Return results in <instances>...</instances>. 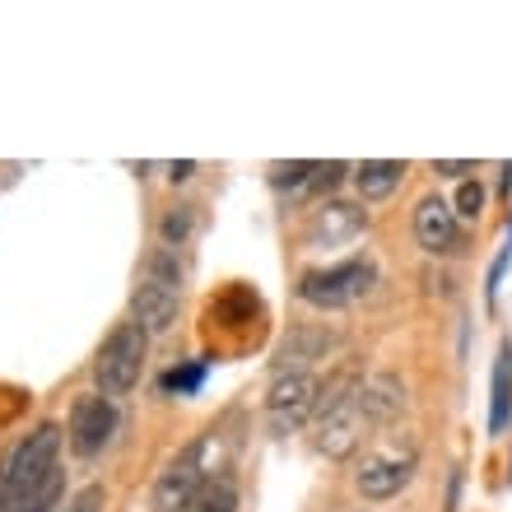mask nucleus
Here are the masks:
<instances>
[{
    "label": "nucleus",
    "mask_w": 512,
    "mask_h": 512,
    "mask_svg": "<svg viewBox=\"0 0 512 512\" xmlns=\"http://www.w3.org/2000/svg\"><path fill=\"white\" fill-rule=\"evenodd\" d=\"M56 457H61V429L56 424H38L33 433H24L10 447V457L0 461V512H14L33 489L47 485L61 471Z\"/></svg>",
    "instance_id": "obj_1"
},
{
    "label": "nucleus",
    "mask_w": 512,
    "mask_h": 512,
    "mask_svg": "<svg viewBox=\"0 0 512 512\" xmlns=\"http://www.w3.org/2000/svg\"><path fill=\"white\" fill-rule=\"evenodd\" d=\"M177 303H182V270H177V256L168 247H154V252L140 261V280H135L131 294V322L145 331V336H163L173 331L177 322Z\"/></svg>",
    "instance_id": "obj_2"
},
{
    "label": "nucleus",
    "mask_w": 512,
    "mask_h": 512,
    "mask_svg": "<svg viewBox=\"0 0 512 512\" xmlns=\"http://www.w3.org/2000/svg\"><path fill=\"white\" fill-rule=\"evenodd\" d=\"M364 387L354 378H340L331 387H322V401H317V447L326 457H350L359 438H364Z\"/></svg>",
    "instance_id": "obj_3"
},
{
    "label": "nucleus",
    "mask_w": 512,
    "mask_h": 512,
    "mask_svg": "<svg viewBox=\"0 0 512 512\" xmlns=\"http://www.w3.org/2000/svg\"><path fill=\"white\" fill-rule=\"evenodd\" d=\"M145 350H149V336L135 322H117L108 331V340L98 345V359H94V382L108 401L135 391V382L145 373Z\"/></svg>",
    "instance_id": "obj_4"
},
{
    "label": "nucleus",
    "mask_w": 512,
    "mask_h": 512,
    "mask_svg": "<svg viewBox=\"0 0 512 512\" xmlns=\"http://www.w3.org/2000/svg\"><path fill=\"white\" fill-rule=\"evenodd\" d=\"M378 280V270L368 256H354V261H340L331 270H308L298 280V298L312 303V308H345L354 298L368 294V284Z\"/></svg>",
    "instance_id": "obj_5"
},
{
    "label": "nucleus",
    "mask_w": 512,
    "mask_h": 512,
    "mask_svg": "<svg viewBox=\"0 0 512 512\" xmlns=\"http://www.w3.org/2000/svg\"><path fill=\"white\" fill-rule=\"evenodd\" d=\"M317 401H322V382L312 373H280L266 396V429L275 438H289L317 415Z\"/></svg>",
    "instance_id": "obj_6"
},
{
    "label": "nucleus",
    "mask_w": 512,
    "mask_h": 512,
    "mask_svg": "<svg viewBox=\"0 0 512 512\" xmlns=\"http://www.w3.org/2000/svg\"><path fill=\"white\" fill-rule=\"evenodd\" d=\"M205 457H210V438H196L163 466L154 480V512H187L191 494L205 480Z\"/></svg>",
    "instance_id": "obj_7"
},
{
    "label": "nucleus",
    "mask_w": 512,
    "mask_h": 512,
    "mask_svg": "<svg viewBox=\"0 0 512 512\" xmlns=\"http://www.w3.org/2000/svg\"><path fill=\"white\" fill-rule=\"evenodd\" d=\"M122 429V415H117V401H108L103 391L94 396H80V401L70 405V424H66V438L70 447L80 452V457H98L103 447H112Z\"/></svg>",
    "instance_id": "obj_8"
},
{
    "label": "nucleus",
    "mask_w": 512,
    "mask_h": 512,
    "mask_svg": "<svg viewBox=\"0 0 512 512\" xmlns=\"http://www.w3.org/2000/svg\"><path fill=\"white\" fill-rule=\"evenodd\" d=\"M410 475H415V452H410V447H405V452H373V457L359 466L354 485H359L364 499L382 503V499H396V494L410 485Z\"/></svg>",
    "instance_id": "obj_9"
},
{
    "label": "nucleus",
    "mask_w": 512,
    "mask_h": 512,
    "mask_svg": "<svg viewBox=\"0 0 512 512\" xmlns=\"http://www.w3.org/2000/svg\"><path fill=\"white\" fill-rule=\"evenodd\" d=\"M415 238L429 256L457 252L461 219H457V210H452V201H443V196H424V201L415 205Z\"/></svg>",
    "instance_id": "obj_10"
},
{
    "label": "nucleus",
    "mask_w": 512,
    "mask_h": 512,
    "mask_svg": "<svg viewBox=\"0 0 512 512\" xmlns=\"http://www.w3.org/2000/svg\"><path fill=\"white\" fill-rule=\"evenodd\" d=\"M359 229H364V210H359V205L326 201L322 210H312L308 229H303V243L308 247H340V243H350Z\"/></svg>",
    "instance_id": "obj_11"
},
{
    "label": "nucleus",
    "mask_w": 512,
    "mask_h": 512,
    "mask_svg": "<svg viewBox=\"0 0 512 512\" xmlns=\"http://www.w3.org/2000/svg\"><path fill=\"white\" fill-rule=\"evenodd\" d=\"M331 345H336V336H331L326 326H298V331H289V340L280 345L275 368H280V373H303V364L322 359Z\"/></svg>",
    "instance_id": "obj_12"
},
{
    "label": "nucleus",
    "mask_w": 512,
    "mask_h": 512,
    "mask_svg": "<svg viewBox=\"0 0 512 512\" xmlns=\"http://www.w3.org/2000/svg\"><path fill=\"white\" fill-rule=\"evenodd\" d=\"M401 177H405V163L396 159H368L354 168V187H359V196L364 201H387L391 191L401 187Z\"/></svg>",
    "instance_id": "obj_13"
},
{
    "label": "nucleus",
    "mask_w": 512,
    "mask_h": 512,
    "mask_svg": "<svg viewBox=\"0 0 512 512\" xmlns=\"http://www.w3.org/2000/svg\"><path fill=\"white\" fill-rule=\"evenodd\" d=\"M512 424V345L503 340L494 359V391H489V433H503Z\"/></svg>",
    "instance_id": "obj_14"
},
{
    "label": "nucleus",
    "mask_w": 512,
    "mask_h": 512,
    "mask_svg": "<svg viewBox=\"0 0 512 512\" xmlns=\"http://www.w3.org/2000/svg\"><path fill=\"white\" fill-rule=\"evenodd\" d=\"M187 512H238V485H233V475H205L201 489L191 494Z\"/></svg>",
    "instance_id": "obj_15"
},
{
    "label": "nucleus",
    "mask_w": 512,
    "mask_h": 512,
    "mask_svg": "<svg viewBox=\"0 0 512 512\" xmlns=\"http://www.w3.org/2000/svg\"><path fill=\"white\" fill-rule=\"evenodd\" d=\"M396 410H401V387H396V378L364 382V415L368 419H391Z\"/></svg>",
    "instance_id": "obj_16"
},
{
    "label": "nucleus",
    "mask_w": 512,
    "mask_h": 512,
    "mask_svg": "<svg viewBox=\"0 0 512 512\" xmlns=\"http://www.w3.org/2000/svg\"><path fill=\"white\" fill-rule=\"evenodd\" d=\"M312 177H317V163H275L270 168V187L275 191H303V187H312Z\"/></svg>",
    "instance_id": "obj_17"
},
{
    "label": "nucleus",
    "mask_w": 512,
    "mask_h": 512,
    "mask_svg": "<svg viewBox=\"0 0 512 512\" xmlns=\"http://www.w3.org/2000/svg\"><path fill=\"white\" fill-rule=\"evenodd\" d=\"M191 229H196V210H191V205H173L159 224V233H163V243L168 247H182L191 238Z\"/></svg>",
    "instance_id": "obj_18"
},
{
    "label": "nucleus",
    "mask_w": 512,
    "mask_h": 512,
    "mask_svg": "<svg viewBox=\"0 0 512 512\" xmlns=\"http://www.w3.org/2000/svg\"><path fill=\"white\" fill-rule=\"evenodd\" d=\"M61 494H66V475L56 471L52 480H47V485H42V489H33V494H28V499L19 503V508H14V512H56V503H61Z\"/></svg>",
    "instance_id": "obj_19"
},
{
    "label": "nucleus",
    "mask_w": 512,
    "mask_h": 512,
    "mask_svg": "<svg viewBox=\"0 0 512 512\" xmlns=\"http://www.w3.org/2000/svg\"><path fill=\"white\" fill-rule=\"evenodd\" d=\"M205 382V359H196V364H182V368H173V373H163V391L168 396H191V391Z\"/></svg>",
    "instance_id": "obj_20"
},
{
    "label": "nucleus",
    "mask_w": 512,
    "mask_h": 512,
    "mask_svg": "<svg viewBox=\"0 0 512 512\" xmlns=\"http://www.w3.org/2000/svg\"><path fill=\"white\" fill-rule=\"evenodd\" d=\"M508 266H512V224H508V238H503L499 256H494V266H489V280H485V303H494V298H499V289H503V275H508Z\"/></svg>",
    "instance_id": "obj_21"
},
{
    "label": "nucleus",
    "mask_w": 512,
    "mask_h": 512,
    "mask_svg": "<svg viewBox=\"0 0 512 512\" xmlns=\"http://www.w3.org/2000/svg\"><path fill=\"white\" fill-rule=\"evenodd\" d=\"M452 210H457V219H480V210H485V187H480V182H461Z\"/></svg>",
    "instance_id": "obj_22"
},
{
    "label": "nucleus",
    "mask_w": 512,
    "mask_h": 512,
    "mask_svg": "<svg viewBox=\"0 0 512 512\" xmlns=\"http://www.w3.org/2000/svg\"><path fill=\"white\" fill-rule=\"evenodd\" d=\"M61 512H103V485H84Z\"/></svg>",
    "instance_id": "obj_23"
},
{
    "label": "nucleus",
    "mask_w": 512,
    "mask_h": 512,
    "mask_svg": "<svg viewBox=\"0 0 512 512\" xmlns=\"http://www.w3.org/2000/svg\"><path fill=\"white\" fill-rule=\"evenodd\" d=\"M345 177V163H317V177H312V187L317 191H331Z\"/></svg>",
    "instance_id": "obj_24"
},
{
    "label": "nucleus",
    "mask_w": 512,
    "mask_h": 512,
    "mask_svg": "<svg viewBox=\"0 0 512 512\" xmlns=\"http://www.w3.org/2000/svg\"><path fill=\"white\" fill-rule=\"evenodd\" d=\"M433 173L438 177H461V173H475V163H466V159H433Z\"/></svg>",
    "instance_id": "obj_25"
},
{
    "label": "nucleus",
    "mask_w": 512,
    "mask_h": 512,
    "mask_svg": "<svg viewBox=\"0 0 512 512\" xmlns=\"http://www.w3.org/2000/svg\"><path fill=\"white\" fill-rule=\"evenodd\" d=\"M191 173H196V163H191V159H182V163H173V168H168V177H173V182H187Z\"/></svg>",
    "instance_id": "obj_26"
}]
</instances>
